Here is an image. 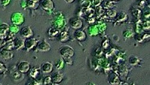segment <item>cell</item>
<instances>
[{
	"label": "cell",
	"mask_w": 150,
	"mask_h": 85,
	"mask_svg": "<svg viewBox=\"0 0 150 85\" xmlns=\"http://www.w3.org/2000/svg\"><path fill=\"white\" fill-rule=\"evenodd\" d=\"M60 53L64 59H70L74 55V51L70 46H63L60 49Z\"/></svg>",
	"instance_id": "cell-1"
},
{
	"label": "cell",
	"mask_w": 150,
	"mask_h": 85,
	"mask_svg": "<svg viewBox=\"0 0 150 85\" xmlns=\"http://www.w3.org/2000/svg\"><path fill=\"white\" fill-rule=\"evenodd\" d=\"M39 5L45 11L52 10L55 7L53 0H40Z\"/></svg>",
	"instance_id": "cell-2"
},
{
	"label": "cell",
	"mask_w": 150,
	"mask_h": 85,
	"mask_svg": "<svg viewBox=\"0 0 150 85\" xmlns=\"http://www.w3.org/2000/svg\"><path fill=\"white\" fill-rule=\"evenodd\" d=\"M69 23L71 27L76 30L81 29L83 26V22L82 20L79 18H77V17L70 19Z\"/></svg>",
	"instance_id": "cell-3"
},
{
	"label": "cell",
	"mask_w": 150,
	"mask_h": 85,
	"mask_svg": "<svg viewBox=\"0 0 150 85\" xmlns=\"http://www.w3.org/2000/svg\"><path fill=\"white\" fill-rule=\"evenodd\" d=\"M17 69L23 74L27 73L30 69V64L28 61H21L17 64Z\"/></svg>",
	"instance_id": "cell-4"
},
{
	"label": "cell",
	"mask_w": 150,
	"mask_h": 85,
	"mask_svg": "<svg viewBox=\"0 0 150 85\" xmlns=\"http://www.w3.org/2000/svg\"><path fill=\"white\" fill-rule=\"evenodd\" d=\"M38 40L35 38H29L24 40V48L27 49H32L36 47Z\"/></svg>",
	"instance_id": "cell-5"
},
{
	"label": "cell",
	"mask_w": 150,
	"mask_h": 85,
	"mask_svg": "<svg viewBox=\"0 0 150 85\" xmlns=\"http://www.w3.org/2000/svg\"><path fill=\"white\" fill-rule=\"evenodd\" d=\"M36 48L42 53H46L51 49V45L46 40H44L37 44Z\"/></svg>",
	"instance_id": "cell-6"
},
{
	"label": "cell",
	"mask_w": 150,
	"mask_h": 85,
	"mask_svg": "<svg viewBox=\"0 0 150 85\" xmlns=\"http://www.w3.org/2000/svg\"><path fill=\"white\" fill-rule=\"evenodd\" d=\"M20 35L23 38L27 39L29 38H31L34 35V32H33L30 26H25L21 29Z\"/></svg>",
	"instance_id": "cell-7"
},
{
	"label": "cell",
	"mask_w": 150,
	"mask_h": 85,
	"mask_svg": "<svg viewBox=\"0 0 150 85\" xmlns=\"http://www.w3.org/2000/svg\"><path fill=\"white\" fill-rule=\"evenodd\" d=\"M10 30V26L7 23H3L0 25V38L5 39L7 33Z\"/></svg>",
	"instance_id": "cell-8"
},
{
	"label": "cell",
	"mask_w": 150,
	"mask_h": 85,
	"mask_svg": "<svg viewBox=\"0 0 150 85\" xmlns=\"http://www.w3.org/2000/svg\"><path fill=\"white\" fill-rule=\"evenodd\" d=\"M40 70L44 73H51L53 71V65L49 62H46L40 66Z\"/></svg>",
	"instance_id": "cell-9"
},
{
	"label": "cell",
	"mask_w": 150,
	"mask_h": 85,
	"mask_svg": "<svg viewBox=\"0 0 150 85\" xmlns=\"http://www.w3.org/2000/svg\"><path fill=\"white\" fill-rule=\"evenodd\" d=\"M13 42L15 49H20L24 48V40L20 38H15L13 39Z\"/></svg>",
	"instance_id": "cell-10"
},
{
	"label": "cell",
	"mask_w": 150,
	"mask_h": 85,
	"mask_svg": "<svg viewBox=\"0 0 150 85\" xmlns=\"http://www.w3.org/2000/svg\"><path fill=\"white\" fill-rule=\"evenodd\" d=\"M57 39L60 42L64 43L70 40V35L66 32H62L57 35Z\"/></svg>",
	"instance_id": "cell-11"
},
{
	"label": "cell",
	"mask_w": 150,
	"mask_h": 85,
	"mask_svg": "<svg viewBox=\"0 0 150 85\" xmlns=\"http://www.w3.org/2000/svg\"><path fill=\"white\" fill-rule=\"evenodd\" d=\"M75 37L78 40L80 41H84L87 38V35L84 31H83L81 29L77 30L76 33H75Z\"/></svg>",
	"instance_id": "cell-12"
},
{
	"label": "cell",
	"mask_w": 150,
	"mask_h": 85,
	"mask_svg": "<svg viewBox=\"0 0 150 85\" xmlns=\"http://www.w3.org/2000/svg\"><path fill=\"white\" fill-rule=\"evenodd\" d=\"M52 83L55 84L60 83L64 79V76L60 73H55L52 74L51 76Z\"/></svg>",
	"instance_id": "cell-13"
},
{
	"label": "cell",
	"mask_w": 150,
	"mask_h": 85,
	"mask_svg": "<svg viewBox=\"0 0 150 85\" xmlns=\"http://www.w3.org/2000/svg\"><path fill=\"white\" fill-rule=\"evenodd\" d=\"M0 53H1V56L5 59H11L13 57V54L10 50H7L4 49L3 48L0 49Z\"/></svg>",
	"instance_id": "cell-14"
},
{
	"label": "cell",
	"mask_w": 150,
	"mask_h": 85,
	"mask_svg": "<svg viewBox=\"0 0 150 85\" xmlns=\"http://www.w3.org/2000/svg\"><path fill=\"white\" fill-rule=\"evenodd\" d=\"M30 73H29V75L30 77L32 78V79H36V78L38 77V76H39V71H40V69H38V68H33V69H30Z\"/></svg>",
	"instance_id": "cell-15"
},
{
	"label": "cell",
	"mask_w": 150,
	"mask_h": 85,
	"mask_svg": "<svg viewBox=\"0 0 150 85\" xmlns=\"http://www.w3.org/2000/svg\"><path fill=\"white\" fill-rule=\"evenodd\" d=\"M3 48L5 49H7V50H10V51L15 49L13 40L6 41V44L4 45V47H3Z\"/></svg>",
	"instance_id": "cell-16"
},
{
	"label": "cell",
	"mask_w": 150,
	"mask_h": 85,
	"mask_svg": "<svg viewBox=\"0 0 150 85\" xmlns=\"http://www.w3.org/2000/svg\"><path fill=\"white\" fill-rule=\"evenodd\" d=\"M48 34L49 36L54 37L59 34V31L55 28H50L48 31Z\"/></svg>",
	"instance_id": "cell-17"
},
{
	"label": "cell",
	"mask_w": 150,
	"mask_h": 85,
	"mask_svg": "<svg viewBox=\"0 0 150 85\" xmlns=\"http://www.w3.org/2000/svg\"><path fill=\"white\" fill-rule=\"evenodd\" d=\"M7 70V67L3 62H0V74H4Z\"/></svg>",
	"instance_id": "cell-18"
},
{
	"label": "cell",
	"mask_w": 150,
	"mask_h": 85,
	"mask_svg": "<svg viewBox=\"0 0 150 85\" xmlns=\"http://www.w3.org/2000/svg\"><path fill=\"white\" fill-rule=\"evenodd\" d=\"M38 3H36L35 2H33L31 0H28L27 2V5L29 7L32 8H36L38 7Z\"/></svg>",
	"instance_id": "cell-19"
},
{
	"label": "cell",
	"mask_w": 150,
	"mask_h": 85,
	"mask_svg": "<svg viewBox=\"0 0 150 85\" xmlns=\"http://www.w3.org/2000/svg\"><path fill=\"white\" fill-rule=\"evenodd\" d=\"M52 83L51 76H46V77L44 80V84H49Z\"/></svg>",
	"instance_id": "cell-20"
},
{
	"label": "cell",
	"mask_w": 150,
	"mask_h": 85,
	"mask_svg": "<svg viewBox=\"0 0 150 85\" xmlns=\"http://www.w3.org/2000/svg\"><path fill=\"white\" fill-rule=\"evenodd\" d=\"M6 44V40L5 39H3L2 38H0V49L3 48L4 45Z\"/></svg>",
	"instance_id": "cell-21"
},
{
	"label": "cell",
	"mask_w": 150,
	"mask_h": 85,
	"mask_svg": "<svg viewBox=\"0 0 150 85\" xmlns=\"http://www.w3.org/2000/svg\"><path fill=\"white\" fill-rule=\"evenodd\" d=\"M64 1L66 2V3H72L75 0H64Z\"/></svg>",
	"instance_id": "cell-22"
},
{
	"label": "cell",
	"mask_w": 150,
	"mask_h": 85,
	"mask_svg": "<svg viewBox=\"0 0 150 85\" xmlns=\"http://www.w3.org/2000/svg\"><path fill=\"white\" fill-rule=\"evenodd\" d=\"M31 1H33V2H35V3H36L39 4V1H40V0H31Z\"/></svg>",
	"instance_id": "cell-23"
},
{
	"label": "cell",
	"mask_w": 150,
	"mask_h": 85,
	"mask_svg": "<svg viewBox=\"0 0 150 85\" xmlns=\"http://www.w3.org/2000/svg\"><path fill=\"white\" fill-rule=\"evenodd\" d=\"M1 84H1V83H0V85H1Z\"/></svg>",
	"instance_id": "cell-24"
}]
</instances>
